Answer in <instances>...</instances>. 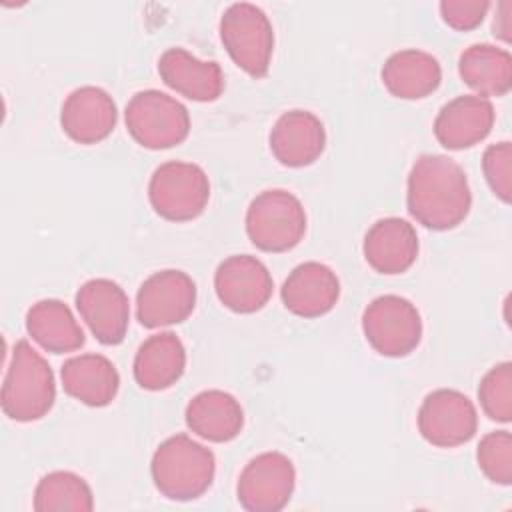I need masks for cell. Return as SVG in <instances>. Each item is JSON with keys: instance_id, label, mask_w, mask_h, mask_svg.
Listing matches in <instances>:
<instances>
[{"instance_id": "obj_1", "label": "cell", "mask_w": 512, "mask_h": 512, "mask_svg": "<svg viewBox=\"0 0 512 512\" xmlns=\"http://www.w3.org/2000/svg\"><path fill=\"white\" fill-rule=\"evenodd\" d=\"M406 206L428 230L444 232L460 226L472 208L466 172L444 154L418 156L408 174Z\"/></svg>"}, {"instance_id": "obj_2", "label": "cell", "mask_w": 512, "mask_h": 512, "mask_svg": "<svg viewBox=\"0 0 512 512\" xmlns=\"http://www.w3.org/2000/svg\"><path fill=\"white\" fill-rule=\"evenodd\" d=\"M150 474L156 490L178 502L200 498L214 480L216 458L188 434L166 438L154 452Z\"/></svg>"}, {"instance_id": "obj_3", "label": "cell", "mask_w": 512, "mask_h": 512, "mask_svg": "<svg viewBox=\"0 0 512 512\" xmlns=\"http://www.w3.org/2000/svg\"><path fill=\"white\" fill-rule=\"evenodd\" d=\"M54 400L56 382L50 364L28 340H18L2 382V412L16 422H34L52 410Z\"/></svg>"}, {"instance_id": "obj_4", "label": "cell", "mask_w": 512, "mask_h": 512, "mask_svg": "<svg viewBox=\"0 0 512 512\" xmlns=\"http://www.w3.org/2000/svg\"><path fill=\"white\" fill-rule=\"evenodd\" d=\"M246 234L262 252H288L306 234V210L288 190H264L246 210Z\"/></svg>"}, {"instance_id": "obj_5", "label": "cell", "mask_w": 512, "mask_h": 512, "mask_svg": "<svg viewBox=\"0 0 512 512\" xmlns=\"http://www.w3.org/2000/svg\"><path fill=\"white\" fill-rule=\"evenodd\" d=\"M220 40L238 68L252 78L268 74L274 54V28L262 8L230 4L220 18Z\"/></svg>"}, {"instance_id": "obj_6", "label": "cell", "mask_w": 512, "mask_h": 512, "mask_svg": "<svg viewBox=\"0 0 512 512\" xmlns=\"http://www.w3.org/2000/svg\"><path fill=\"white\" fill-rule=\"evenodd\" d=\"M130 136L148 150L182 144L190 134V114L182 102L160 90L136 92L124 110Z\"/></svg>"}, {"instance_id": "obj_7", "label": "cell", "mask_w": 512, "mask_h": 512, "mask_svg": "<svg viewBox=\"0 0 512 512\" xmlns=\"http://www.w3.org/2000/svg\"><path fill=\"white\" fill-rule=\"evenodd\" d=\"M148 200L154 212L164 220H194L204 212L210 200L208 174L198 164L168 160L152 172Z\"/></svg>"}, {"instance_id": "obj_8", "label": "cell", "mask_w": 512, "mask_h": 512, "mask_svg": "<svg viewBox=\"0 0 512 512\" xmlns=\"http://www.w3.org/2000/svg\"><path fill=\"white\" fill-rule=\"evenodd\" d=\"M362 332L378 354L402 358L418 348L422 340V318L408 298L384 294L364 308Z\"/></svg>"}, {"instance_id": "obj_9", "label": "cell", "mask_w": 512, "mask_h": 512, "mask_svg": "<svg viewBox=\"0 0 512 512\" xmlns=\"http://www.w3.org/2000/svg\"><path fill=\"white\" fill-rule=\"evenodd\" d=\"M294 486L292 460L282 452H262L242 468L236 496L248 512H278L290 502Z\"/></svg>"}, {"instance_id": "obj_10", "label": "cell", "mask_w": 512, "mask_h": 512, "mask_svg": "<svg viewBox=\"0 0 512 512\" xmlns=\"http://www.w3.org/2000/svg\"><path fill=\"white\" fill-rule=\"evenodd\" d=\"M196 306V284L182 270H160L148 276L136 294V318L144 328L184 322Z\"/></svg>"}, {"instance_id": "obj_11", "label": "cell", "mask_w": 512, "mask_h": 512, "mask_svg": "<svg viewBox=\"0 0 512 512\" xmlns=\"http://www.w3.org/2000/svg\"><path fill=\"white\" fill-rule=\"evenodd\" d=\"M478 428L472 400L452 388L426 394L418 410V430L426 442L438 448H456L470 442Z\"/></svg>"}, {"instance_id": "obj_12", "label": "cell", "mask_w": 512, "mask_h": 512, "mask_svg": "<svg viewBox=\"0 0 512 512\" xmlns=\"http://www.w3.org/2000/svg\"><path fill=\"white\" fill-rule=\"evenodd\" d=\"M218 300L236 314L262 310L274 290L272 276L264 262L250 254H234L222 260L214 272Z\"/></svg>"}, {"instance_id": "obj_13", "label": "cell", "mask_w": 512, "mask_h": 512, "mask_svg": "<svg viewBox=\"0 0 512 512\" xmlns=\"http://www.w3.org/2000/svg\"><path fill=\"white\" fill-rule=\"evenodd\" d=\"M74 302L100 344L116 346L124 340L130 322V302L118 282L92 278L78 288Z\"/></svg>"}, {"instance_id": "obj_14", "label": "cell", "mask_w": 512, "mask_h": 512, "mask_svg": "<svg viewBox=\"0 0 512 512\" xmlns=\"http://www.w3.org/2000/svg\"><path fill=\"white\" fill-rule=\"evenodd\" d=\"M116 120V102L98 86H80L72 90L60 110V126L64 134L78 144L102 142L112 134Z\"/></svg>"}, {"instance_id": "obj_15", "label": "cell", "mask_w": 512, "mask_h": 512, "mask_svg": "<svg viewBox=\"0 0 512 512\" xmlns=\"http://www.w3.org/2000/svg\"><path fill=\"white\" fill-rule=\"evenodd\" d=\"M494 120L496 112L488 98L464 94L438 110L434 136L448 150L472 148L492 132Z\"/></svg>"}, {"instance_id": "obj_16", "label": "cell", "mask_w": 512, "mask_h": 512, "mask_svg": "<svg viewBox=\"0 0 512 512\" xmlns=\"http://www.w3.org/2000/svg\"><path fill=\"white\" fill-rule=\"evenodd\" d=\"M280 296L286 310L294 316L318 318L336 306L340 280L336 272L322 262H302L284 280Z\"/></svg>"}, {"instance_id": "obj_17", "label": "cell", "mask_w": 512, "mask_h": 512, "mask_svg": "<svg viewBox=\"0 0 512 512\" xmlns=\"http://www.w3.org/2000/svg\"><path fill=\"white\" fill-rule=\"evenodd\" d=\"M326 148V130L320 118L308 110L284 112L270 130V150L288 168L314 164Z\"/></svg>"}, {"instance_id": "obj_18", "label": "cell", "mask_w": 512, "mask_h": 512, "mask_svg": "<svg viewBox=\"0 0 512 512\" xmlns=\"http://www.w3.org/2000/svg\"><path fill=\"white\" fill-rule=\"evenodd\" d=\"M418 234L414 226L404 218H380L376 220L362 244L364 258L378 274L394 276L406 272L418 258Z\"/></svg>"}, {"instance_id": "obj_19", "label": "cell", "mask_w": 512, "mask_h": 512, "mask_svg": "<svg viewBox=\"0 0 512 512\" xmlns=\"http://www.w3.org/2000/svg\"><path fill=\"white\" fill-rule=\"evenodd\" d=\"M162 82L194 102H214L224 92V74L218 62L200 60L184 48H168L158 58Z\"/></svg>"}, {"instance_id": "obj_20", "label": "cell", "mask_w": 512, "mask_h": 512, "mask_svg": "<svg viewBox=\"0 0 512 512\" xmlns=\"http://www.w3.org/2000/svg\"><path fill=\"white\" fill-rule=\"evenodd\" d=\"M62 388L78 402L102 408L108 406L120 388V374L116 366L102 354L72 356L60 370Z\"/></svg>"}, {"instance_id": "obj_21", "label": "cell", "mask_w": 512, "mask_h": 512, "mask_svg": "<svg viewBox=\"0 0 512 512\" xmlns=\"http://www.w3.org/2000/svg\"><path fill=\"white\" fill-rule=\"evenodd\" d=\"M186 370V348L174 332L148 336L134 356V380L140 388L160 392L174 386Z\"/></svg>"}, {"instance_id": "obj_22", "label": "cell", "mask_w": 512, "mask_h": 512, "mask_svg": "<svg viewBox=\"0 0 512 512\" xmlns=\"http://www.w3.org/2000/svg\"><path fill=\"white\" fill-rule=\"evenodd\" d=\"M382 84L402 100H420L436 92L442 82L440 62L424 50L406 48L394 52L382 66Z\"/></svg>"}, {"instance_id": "obj_23", "label": "cell", "mask_w": 512, "mask_h": 512, "mask_svg": "<svg viewBox=\"0 0 512 512\" xmlns=\"http://www.w3.org/2000/svg\"><path fill=\"white\" fill-rule=\"evenodd\" d=\"M186 426L208 442H230L244 426V410L240 402L224 390H202L190 398Z\"/></svg>"}, {"instance_id": "obj_24", "label": "cell", "mask_w": 512, "mask_h": 512, "mask_svg": "<svg viewBox=\"0 0 512 512\" xmlns=\"http://www.w3.org/2000/svg\"><path fill=\"white\" fill-rule=\"evenodd\" d=\"M26 332L52 354L74 352L84 346L86 336L72 310L56 298H44L26 312Z\"/></svg>"}, {"instance_id": "obj_25", "label": "cell", "mask_w": 512, "mask_h": 512, "mask_svg": "<svg viewBox=\"0 0 512 512\" xmlns=\"http://www.w3.org/2000/svg\"><path fill=\"white\" fill-rule=\"evenodd\" d=\"M458 74L476 96H504L512 88V56L494 44H472L458 58Z\"/></svg>"}, {"instance_id": "obj_26", "label": "cell", "mask_w": 512, "mask_h": 512, "mask_svg": "<svg viewBox=\"0 0 512 512\" xmlns=\"http://www.w3.org/2000/svg\"><path fill=\"white\" fill-rule=\"evenodd\" d=\"M94 508V494L88 482L68 470H54L44 474L34 490L36 512H90Z\"/></svg>"}, {"instance_id": "obj_27", "label": "cell", "mask_w": 512, "mask_h": 512, "mask_svg": "<svg viewBox=\"0 0 512 512\" xmlns=\"http://www.w3.org/2000/svg\"><path fill=\"white\" fill-rule=\"evenodd\" d=\"M478 400L484 414L496 422L512 420V364L492 366L478 386Z\"/></svg>"}, {"instance_id": "obj_28", "label": "cell", "mask_w": 512, "mask_h": 512, "mask_svg": "<svg viewBox=\"0 0 512 512\" xmlns=\"http://www.w3.org/2000/svg\"><path fill=\"white\" fill-rule=\"evenodd\" d=\"M476 460L484 476L500 486L512 482V436L508 430H494L482 436Z\"/></svg>"}, {"instance_id": "obj_29", "label": "cell", "mask_w": 512, "mask_h": 512, "mask_svg": "<svg viewBox=\"0 0 512 512\" xmlns=\"http://www.w3.org/2000/svg\"><path fill=\"white\" fill-rule=\"evenodd\" d=\"M482 170L494 196L508 204L512 198V146L508 140L490 144L484 150Z\"/></svg>"}, {"instance_id": "obj_30", "label": "cell", "mask_w": 512, "mask_h": 512, "mask_svg": "<svg viewBox=\"0 0 512 512\" xmlns=\"http://www.w3.org/2000/svg\"><path fill=\"white\" fill-rule=\"evenodd\" d=\"M490 10V2L486 0H444L440 2V16L444 24L454 30L468 32L482 24L484 16Z\"/></svg>"}, {"instance_id": "obj_31", "label": "cell", "mask_w": 512, "mask_h": 512, "mask_svg": "<svg viewBox=\"0 0 512 512\" xmlns=\"http://www.w3.org/2000/svg\"><path fill=\"white\" fill-rule=\"evenodd\" d=\"M510 2H500L498 4V16H494V22H492V30H494V36H498L500 40L504 42H510Z\"/></svg>"}]
</instances>
